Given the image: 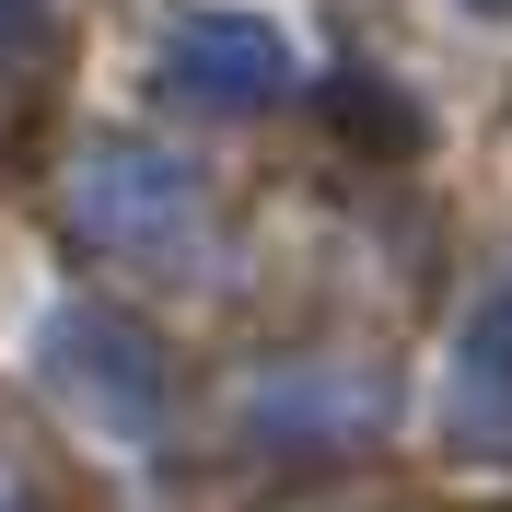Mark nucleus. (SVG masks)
<instances>
[{"instance_id": "1", "label": "nucleus", "mask_w": 512, "mask_h": 512, "mask_svg": "<svg viewBox=\"0 0 512 512\" xmlns=\"http://www.w3.org/2000/svg\"><path fill=\"white\" fill-rule=\"evenodd\" d=\"M82 233L105 256H163L175 268L198 245V187L152 152H105V163H82Z\"/></svg>"}, {"instance_id": "2", "label": "nucleus", "mask_w": 512, "mask_h": 512, "mask_svg": "<svg viewBox=\"0 0 512 512\" xmlns=\"http://www.w3.org/2000/svg\"><path fill=\"white\" fill-rule=\"evenodd\" d=\"M59 373H70V396L105 419V431H152V408H163V373H152V350L128 338V326H105V315H59Z\"/></svg>"}, {"instance_id": "3", "label": "nucleus", "mask_w": 512, "mask_h": 512, "mask_svg": "<svg viewBox=\"0 0 512 512\" xmlns=\"http://www.w3.org/2000/svg\"><path fill=\"white\" fill-rule=\"evenodd\" d=\"M175 70H210L198 94L245 105V94H268V82H280V35H256V24H210V12H198V24L175 35Z\"/></svg>"}, {"instance_id": "4", "label": "nucleus", "mask_w": 512, "mask_h": 512, "mask_svg": "<svg viewBox=\"0 0 512 512\" xmlns=\"http://www.w3.org/2000/svg\"><path fill=\"white\" fill-rule=\"evenodd\" d=\"M454 443L512 454V350H478L466 373H454Z\"/></svg>"}, {"instance_id": "5", "label": "nucleus", "mask_w": 512, "mask_h": 512, "mask_svg": "<svg viewBox=\"0 0 512 512\" xmlns=\"http://www.w3.org/2000/svg\"><path fill=\"white\" fill-rule=\"evenodd\" d=\"M0 512H24V466H12V443H0Z\"/></svg>"}, {"instance_id": "6", "label": "nucleus", "mask_w": 512, "mask_h": 512, "mask_svg": "<svg viewBox=\"0 0 512 512\" xmlns=\"http://www.w3.org/2000/svg\"><path fill=\"white\" fill-rule=\"evenodd\" d=\"M489 12H512V0H489Z\"/></svg>"}]
</instances>
